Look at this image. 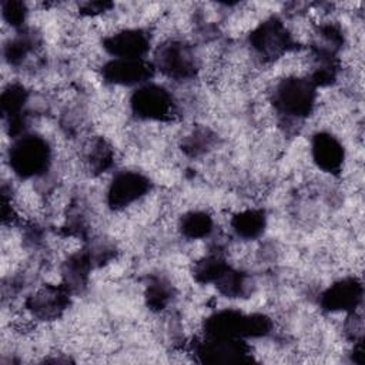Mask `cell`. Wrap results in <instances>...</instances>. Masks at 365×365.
Returning <instances> with one entry per match:
<instances>
[{
	"instance_id": "obj_1",
	"label": "cell",
	"mask_w": 365,
	"mask_h": 365,
	"mask_svg": "<svg viewBox=\"0 0 365 365\" xmlns=\"http://www.w3.org/2000/svg\"><path fill=\"white\" fill-rule=\"evenodd\" d=\"M315 84L302 76H287L274 88L272 104L275 110L291 118H302L315 107Z\"/></svg>"
},
{
	"instance_id": "obj_2",
	"label": "cell",
	"mask_w": 365,
	"mask_h": 365,
	"mask_svg": "<svg viewBox=\"0 0 365 365\" xmlns=\"http://www.w3.org/2000/svg\"><path fill=\"white\" fill-rule=\"evenodd\" d=\"M10 168L21 178L36 177L47 170L50 148L38 135H21L9 151Z\"/></svg>"
},
{
	"instance_id": "obj_3",
	"label": "cell",
	"mask_w": 365,
	"mask_h": 365,
	"mask_svg": "<svg viewBox=\"0 0 365 365\" xmlns=\"http://www.w3.org/2000/svg\"><path fill=\"white\" fill-rule=\"evenodd\" d=\"M130 104L137 117L151 121L171 120L175 110L171 94L165 88L153 84L135 90Z\"/></svg>"
},
{
	"instance_id": "obj_4",
	"label": "cell",
	"mask_w": 365,
	"mask_h": 365,
	"mask_svg": "<svg viewBox=\"0 0 365 365\" xmlns=\"http://www.w3.org/2000/svg\"><path fill=\"white\" fill-rule=\"evenodd\" d=\"M157 67L167 77L187 80L195 76L197 58L191 48L182 41L168 40L161 43L157 51Z\"/></svg>"
},
{
	"instance_id": "obj_5",
	"label": "cell",
	"mask_w": 365,
	"mask_h": 365,
	"mask_svg": "<svg viewBox=\"0 0 365 365\" xmlns=\"http://www.w3.org/2000/svg\"><path fill=\"white\" fill-rule=\"evenodd\" d=\"M150 191V181L135 171H123L114 175L108 185L107 202L113 210H125L137 205Z\"/></svg>"
},
{
	"instance_id": "obj_6",
	"label": "cell",
	"mask_w": 365,
	"mask_h": 365,
	"mask_svg": "<svg viewBox=\"0 0 365 365\" xmlns=\"http://www.w3.org/2000/svg\"><path fill=\"white\" fill-rule=\"evenodd\" d=\"M150 47V38L143 30L124 29L117 30L104 38V48L117 56L115 58H143Z\"/></svg>"
},
{
	"instance_id": "obj_7",
	"label": "cell",
	"mask_w": 365,
	"mask_h": 365,
	"mask_svg": "<svg viewBox=\"0 0 365 365\" xmlns=\"http://www.w3.org/2000/svg\"><path fill=\"white\" fill-rule=\"evenodd\" d=\"M153 68L143 58H115L103 67V76L114 83L123 86L140 84L148 80Z\"/></svg>"
},
{
	"instance_id": "obj_8",
	"label": "cell",
	"mask_w": 365,
	"mask_h": 365,
	"mask_svg": "<svg viewBox=\"0 0 365 365\" xmlns=\"http://www.w3.org/2000/svg\"><path fill=\"white\" fill-rule=\"evenodd\" d=\"M362 287L355 278H344L322 294V307L328 311H355L361 302Z\"/></svg>"
},
{
	"instance_id": "obj_9",
	"label": "cell",
	"mask_w": 365,
	"mask_h": 365,
	"mask_svg": "<svg viewBox=\"0 0 365 365\" xmlns=\"http://www.w3.org/2000/svg\"><path fill=\"white\" fill-rule=\"evenodd\" d=\"M312 158L317 165L327 173H336L344 163L342 144L331 134L321 133L312 141Z\"/></svg>"
},
{
	"instance_id": "obj_10",
	"label": "cell",
	"mask_w": 365,
	"mask_h": 365,
	"mask_svg": "<svg viewBox=\"0 0 365 365\" xmlns=\"http://www.w3.org/2000/svg\"><path fill=\"white\" fill-rule=\"evenodd\" d=\"M235 234L244 240H254L265 227V215L261 210H244L231 218Z\"/></svg>"
},
{
	"instance_id": "obj_11",
	"label": "cell",
	"mask_w": 365,
	"mask_h": 365,
	"mask_svg": "<svg viewBox=\"0 0 365 365\" xmlns=\"http://www.w3.org/2000/svg\"><path fill=\"white\" fill-rule=\"evenodd\" d=\"M180 231L188 240H201L212 231V220L204 211H191L181 218Z\"/></svg>"
},
{
	"instance_id": "obj_12",
	"label": "cell",
	"mask_w": 365,
	"mask_h": 365,
	"mask_svg": "<svg viewBox=\"0 0 365 365\" xmlns=\"http://www.w3.org/2000/svg\"><path fill=\"white\" fill-rule=\"evenodd\" d=\"M26 9L24 4L21 3H16V1H10L7 4H3V14L4 19L11 24V26H19L21 24V21H24L26 17Z\"/></svg>"
}]
</instances>
